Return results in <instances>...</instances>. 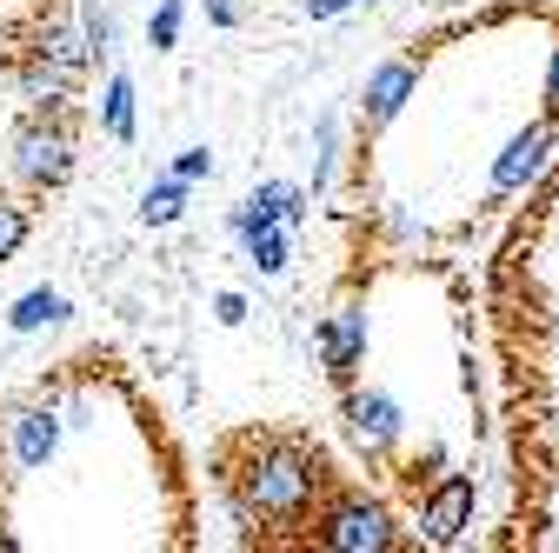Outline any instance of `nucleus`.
I'll return each mask as SVG.
<instances>
[{
	"instance_id": "obj_1",
	"label": "nucleus",
	"mask_w": 559,
	"mask_h": 553,
	"mask_svg": "<svg viewBox=\"0 0 559 553\" xmlns=\"http://www.w3.org/2000/svg\"><path fill=\"white\" fill-rule=\"evenodd\" d=\"M333 480L340 473L307 427L253 421L214 440V487L227 494L247 546H307V527Z\"/></svg>"
},
{
	"instance_id": "obj_2",
	"label": "nucleus",
	"mask_w": 559,
	"mask_h": 553,
	"mask_svg": "<svg viewBox=\"0 0 559 553\" xmlns=\"http://www.w3.org/2000/svg\"><path fill=\"white\" fill-rule=\"evenodd\" d=\"M14 187L40 207L53 200L81 167V101H27V114L14 120Z\"/></svg>"
},
{
	"instance_id": "obj_3",
	"label": "nucleus",
	"mask_w": 559,
	"mask_h": 553,
	"mask_svg": "<svg viewBox=\"0 0 559 553\" xmlns=\"http://www.w3.org/2000/svg\"><path fill=\"white\" fill-rule=\"evenodd\" d=\"M307 546H320V553H393L400 514L380 494L354 487V480H333V494L320 501V514L307 527Z\"/></svg>"
},
{
	"instance_id": "obj_4",
	"label": "nucleus",
	"mask_w": 559,
	"mask_h": 553,
	"mask_svg": "<svg viewBox=\"0 0 559 553\" xmlns=\"http://www.w3.org/2000/svg\"><path fill=\"white\" fill-rule=\"evenodd\" d=\"M340 427H346V440H354V454L367 467H386L393 447H400V407L380 387H340Z\"/></svg>"
},
{
	"instance_id": "obj_5",
	"label": "nucleus",
	"mask_w": 559,
	"mask_h": 553,
	"mask_svg": "<svg viewBox=\"0 0 559 553\" xmlns=\"http://www.w3.org/2000/svg\"><path fill=\"white\" fill-rule=\"evenodd\" d=\"M473 520V473H440L427 494H419V540L427 546H453Z\"/></svg>"
},
{
	"instance_id": "obj_6",
	"label": "nucleus",
	"mask_w": 559,
	"mask_h": 553,
	"mask_svg": "<svg viewBox=\"0 0 559 553\" xmlns=\"http://www.w3.org/2000/svg\"><path fill=\"white\" fill-rule=\"evenodd\" d=\"M313 348H320V367H326L333 387H354V374L367 361V314L360 307H333L320 320V333H313Z\"/></svg>"
},
{
	"instance_id": "obj_7",
	"label": "nucleus",
	"mask_w": 559,
	"mask_h": 553,
	"mask_svg": "<svg viewBox=\"0 0 559 553\" xmlns=\"http://www.w3.org/2000/svg\"><path fill=\"white\" fill-rule=\"evenodd\" d=\"M413 87H419V67H413V60H386V67H373V74H367V94H360V148H367L373 133L413 101Z\"/></svg>"
},
{
	"instance_id": "obj_8",
	"label": "nucleus",
	"mask_w": 559,
	"mask_h": 553,
	"mask_svg": "<svg viewBox=\"0 0 559 553\" xmlns=\"http://www.w3.org/2000/svg\"><path fill=\"white\" fill-rule=\"evenodd\" d=\"M546 154H552V120H533L526 133H513L507 154H500V167H493V200H507L513 187H526L546 167Z\"/></svg>"
},
{
	"instance_id": "obj_9",
	"label": "nucleus",
	"mask_w": 559,
	"mask_h": 553,
	"mask_svg": "<svg viewBox=\"0 0 559 553\" xmlns=\"http://www.w3.org/2000/svg\"><path fill=\"white\" fill-rule=\"evenodd\" d=\"M266 221H300V187H287V180H273V187H260V193H247V207L234 214V234H253V227H266Z\"/></svg>"
},
{
	"instance_id": "obj_10",
	"label": "nucleus",
	"mask_w": 559,
	"mask_h": 553,
	"mask_svg": "<svg viewBox=\"0 0 559 553\" xmlns=\"http://www.w3.org/2000/svg\"><path fill=\"white\" fill-rule=\"evenodd\" d=\"M8 440H14V467H40V460L53 454L60 427H53V413L27 407V413H14V421H8Z\"/></svg>"
},
{
	"instance_id": "obj_11",
	"label": "nucleus",
	"mask_w": 559,
	"mask_h": 553,
	"mask_svg": "<svg viewBox=\"0 0 559 553\" xmlns=\"http://www.w3.org/2000/svg\"><path fill=\"white\" fill-rule=\"evenodd\" d=\"M27 240H34V200L21 187H0V267L21 260Z\"/></svg>"
},
{
	"instance_id": "obj_12",
	"label": "nucleus",
	"mask_w": 559,
	"mask_h": 553,
	"mask_svg": "<svg viewBox=\"0 0 559 553\" xmlns=\"http://www.w3.org/2000/svg\"><path fill=\"white\" fill-rule=\"evenodd\" d=\"M180 207H187V180L174 174V180H160V187L140 193V221H147V227H174V221H180Z\"/></svg>"
},
{
	"instance_id": "obj_13",
	"label": "nucleus",
	"mask_w": 559,
	"mask_h": 553,
	"mask_svg": "<svg viewBox=\"0 0 559 553\" xmlns=\"http://www.w3.org/2000/svg\"><path fill=\"white\" fill-rule=\"evenodd\" d=\"M100 127H107V141H133V81H127V74H114V81H107Z\"/></svg>"
},
{
	"instance_id": "obj_14",
	"label": "nucleus",
	"mask_w": 559,
	"mask_h": 553,
	"mask_svg": "<svg viewBox=\"0 0 559 553\" xmlns=\"http://www.w3.org/2000/svg\"><path fill=\"white\" fill-rule=\"evenodd\" d=\"M247 240V260L260 267V273H280L287 267V221H266V227H253V234H240Z\"/></svg>"
},
{
	"instance_id": "obj_15",
	"label": "nucleus",
	"mask_w": 559,
	"mask_h": 553,
	"mask_svg": "<svg viewBox=\"0 0 559 553\" xmlns=\"http://www.w3.org/2000/svg\"><path fill=\"white\" fill-rule=\"evenodd\" d=\"M60 314H67V301L40 287V294H21V301H14L8 327H14V333H34V327H47V320H60Z\"/></svg>"
},
{
	"instance_id": "obj_16",
	"label": "nucleus",
	"mask_w": 559,
	"mask_h": 553,
	"mask_svg": "<svg viewBox=\"0 0 559 553\" xmlns=\"http://www.w3.org/2000/svg\"><path fill=\"white\" fill-rule=\"evenodd\" d=\"M147 40H154L160 54L180 40V0H160V8H154V21H147Z\"/></svg>"
},
{
	"instance_id": "obj_17",
	"label": "nucleus",
	"mask_w": 559,
	"mask_h": 553,
	"mask_svg": "<svg viewBox=\"0 0 559 553\" xmlns=\"http://www.w3.org/2000/svg\"><path fill=\"white\" fill-rule=\"evenodd\" d=\"M174 174H180V180H200V174H214V154H206V148H187Z\"/></svg>"
},
{
	"instance_id": "obj_18",
	"label": "nucleus",
	"mask_w": 559,
	"mask_h": 553,
	"mask_svg": "<svg viewBox=\"0 0 559 553\" xmlns=\"http://www.w3.org/2000/svg\"><path fill=\"white\" fill-rule=\"evenodd\" d=\"M206 21H214V27H234V21H240V0H206Z\"/></svg>"
},
{
	"instance_id": "obj_19",
	"label": "nucleus",
	"mask_w": 559,
	"mask_h": 553,
	"mask_svg": "<svg viewBox=\"0 0 559 553\" xmlns=\"http://www.w3.org/2000/svg\"><path fill=\"white\" fill-rule=\"evenodd\" d=\"M346 8H360V0H307L313 21H333V14H346Z\"/></svg>"
},
{
	"instance_id": "obj_20",
	"label": "nucleus",
	"mask_w": 559,
	"mask_h": 553,
	"mask_svg": "<svg viewBox=\"0 0 559 553\" xmlns=\"http://www.w3.org/2000/svg\"><path fill=\"white\" fill-rule=\"evenodd\" d=\"M546 120L559 127V54H552V81H546Z\"/></svg>"
},
{
	"instance_id": "obj_21",
	"label": "nucleus",
	"mask_w": 559,
	"mask_h": 553,
	"mask_svg": "<svg viewBox=\"0 0 559 553\" xmlns=\"http://www.w3.org/2000/svg\"><path fill=\"white\" fill-rule=\"evenodd\" d=\"M221 320L240 327V320H247V301H240V294H221Z\"/></svg>"
}]
</instances>
